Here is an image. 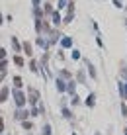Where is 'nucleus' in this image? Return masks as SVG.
<instances>
[{
    "label": "nucleus",
    "instance_id": "nucleus-2",
    "mask_svg": "<svg viewBox=\"0 0 127 135\" xmlns=\"http://www.w3.org/2000/svg\"><path fill=\"white\" fill-rule=\"evenodd\" d=\"M4 53H6V51H4V49H0V59H2V57H4Z\"/></svg>",
    "mask_w": 127,
    "mask_h": 135
},
{
    "label": "nucleus",
    "instance_id": "nucleus-3",
    "mask_svg": "<svg viewBox=\"0 0 127 135\" xmlns=\"http://www.w3.org/2000/svg\"><path fill=\"white\" fill-rule=\"evenodd\" d=\"M0 131H2V120H0Z\"/></svg>",
    "mask_w": 127,
    "mask_h": 135
},
{
    "label": "nucleus",
    "instance_id": "nucleus-1",
    "mask_svg": "<svg viewBox=\"0 0 127 135\" xmlns=\"http://www.w3.org/2000/svg\"><path fill=\"white\" fill-rule=\"evenodd\" d=\"M53 22H55V24H59V22H61V16L57 14V12H55V16H53Z\"/></svg>",
    "mask_w": 127,
    "mask_h": 135
},
{
    "label": "nucleus",
    "instance_id": "nucleus-4",
    "mask_svg": "<svg viewBox=\"0 0 127 135\" xmlns=\"http://www.w3.org/2000/svg\"><path fill=\"white\" fill-rule=\"evenodd\" d=\"M0 20H2V16H0ZM0 24H2V22H0Z\"/></svg>",
    "mask_w": 127,
    "mask_h": 135
}]
</instances>
